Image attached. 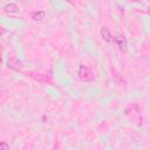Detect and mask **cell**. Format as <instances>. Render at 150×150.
Wrapping results in <instances>:
<instances>
[{"mask_svg": "<svg viewBox=\"0 0 150 150\" xmlns=\"http://www.w3.org/2000/svg\"><path fill=\"white\" fill-rule=\"evenodd\" d=\"M77 75H79L80 80L84 81V82H90L94 80V74H93L91 69L84 64H80L79 70H77Z\"/></svg>", "mask_w": 150, "mask_h": 150, "instance_id": "1", "label": "cell"}, {"mask_svg": "<svg viewBox=\"0 0 150 150\" xmlns=\"http://www.w3.org/2000/svg\"><path fill=\"white\" fill-rule=\"evenodd\" d=\"M7 67L11 68V69H13V70H15V71H20V70L22 69V67H23V63H22V61L19 60L18 57L12 56V57H9L8 61H7Z\"/></svg>", "mask_w": 150, "mask_h": 150, "instance_id": "2", "label": "cell"}, {"mask_svg": "<svg viewBox=\"0 0 150 150\" xmlns=\"http://www.w3.org/2000/svg\"><path fill=\"white\" fill-rule=\"evenodd\" d=\"M112 41L116 42V45L120 47L121 50H125L127 49V40L123 35H115L112 38Z\"/></svg>", "mask_w": 150, "mask_h": 150, "instance_id": "3", "label": "cell"}, {"mask_svg": "<svg viewBox=\"0 0 150 150\" xmlns=\"http://www.w3.org/2000/svg\"><path fill=\"white\" fill-rule=\"evenodd\" d=\"M100 34H101V38L104 40V41H107V42H111L112 41V34L110 33V30H109V28H107V27H102L101 28V30H100Z\"/></svg>", "mask_w": 150, "mask_h": 150, "instance_id": "4", "label": "cell"}, {"mask_svg": "<svg viewBox=\"0 0 150 150\" xmlns=\"http://www.w3.org/2000/svg\"><path fill=\"white\" fill-rule=\"evenodd\" d=\"M4 12L5 13H9V14H14V13H18L19 12V6L16 4H7L5 7H4Z\"/></svg>", "mask_w": 150, "mask_h": 150, "instance_id": "5", "label": "cell"}, {"mask_svg": "<svg viewBox=\"0 0 150 150\" xmlns=\"http://www.w3.org/2000/svg\"><path fill=\"white\" fill-rule=\"evenodd\" d=\"M32 77H34L35 80L40 81V82H52L50 77L48 75H45V74H32Z\"/></svg>", "mask_w": 150, "mask_h": 150, "instance_id": "6", "label": "cell"}, {"mask_svg": "<svg viewBox=\"0 0 150 150\" xmlns=\"http://www.w3.org/2000/svg\"><path fill=\"white\" fill-rule=\"evenodd\" d=\"M45 16H46V13L43 11H36L32 13V19L34 21H41L45 19Z\"/></svg>", "mask_w": 150, "mask_h": 150, "instance_id": "7", "label": "cell"}, {"mask_svg": "<svg viewBox=\"0 0 150 150\" xmlns=\"http://www.w3.org/2000/svg\"><path fill=\"white\" fill-rule=\"evenodd\" d=\"M0 149H9V144L6 142H0Z\"/></svg>", "mask_w": 150, "mask_h": 150, "instance_id": "8", "label": "cell"}, {"mask_svg": "<svg viewBox=\"0 0 150 150\" xmlns=\"http://www.w3.org/2000/svg\"><path fill=\"white\" fill-rule=\"evenodd\" d=\"M131 1H135V2H146V0H131Z\"/></svg>", "mask_w": 150, "mask_h": 150, "instance_id": "9", "label": "cell"}]
</instances>
